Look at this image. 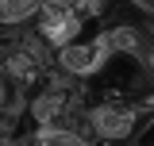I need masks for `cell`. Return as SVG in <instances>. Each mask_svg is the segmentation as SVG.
<instances>
[{
    "instance_id": "cell-1",
    "label": "cell",
    "mask_w": 154,
    "mask_h": 146,
    "mask_svg": "<svg viewBox=\"0 0 154 146\" xmlns=\"http://www.w3.org/2000/svg\"><path fill=\"white\" fill-rule=\"evenodd\" d=\"M85 123H89V135L100 138V142H123L139 127V111H135V104H123V100L108 96L93 108H85Z\"/></svg>"
},
{
    "instance_id": "cell-2",
    "label": "cell",
    "mask_w": 154,
    "mask_h": 146,
    "mask_svg": "<svg viewBox=\"0 0 154 146\" xmlns=\"http://www.w3.org/2000/svg\"><path fill=\"white\" fill-rule=\"evenodd\" d=\"M31 23H35V31L50 46H66V42H73L77 35H81V27H85V16L81 12H73L66 0H42L38 4V12L31 16Z\"/></svg>"
},
{
    "instance_id": "cell-3",
    "label": "cell",
    "mask_w": 154,
    "mask_h": 146,
    "mask_svg": "<svg viewBox=\"0 0 154 146\" xmlns=\"http://www.w3.org/2000/svg\"><path fill=\"white\" fill-rule=\"evenodd\" d=\"M108 46H104V38H73V42H66V46H58L54 50V65L66 77H93V73L104 69V62H108Z\"/></svg>"
},
{
    "instance_id": "cell-4",
    "label": "cell",
    "mask_w": 154,
    "mask_h": 146,
    "mask_svg": "<svg viewBox=\"0 0 154 146\" xmlns=\"http://www.w3.org/2000/svg\"><path fill=\"white\" fill-rule=\"evenodd\" d=\"M77 104V85L73 77H66V81H58V85H42V89L31 96V104H27V115L35 119V127H58Z\"/></svg>"
},
{
    "instance_id": "cell-5",
    "label": "cell",
    "mask_w": 154,
    "mask_h": 146,
    "mask_svg": "<svg viewBox=\"0 0 154 146\" xmlns=\"http://www.w3.org/2000/svg\"><path fill=\"white\" fill-rule=\"evenodd\" d=\"M23 146H96V138L58 123V127H35V135L23 138Z\"/></svg>"
},
{
    "instance_id": "cell-6",
    "label": "cell",
    "mask_w": 154,
    "mask_h": 146,
    "mask_svg": "<svg viewBox=\"0 0 154 146\" xmlns=\"http://www.w3.org/2000/svg\"><path fill=\"white\" fill-rule=\"evenodd\" d=\"M16 50H19V54H27L35 65H42V69H50V65H54V46H50L42 35H38L35 27H31V31H23V27H19Z\"/></svg>"
},
{
    "instance_id": "cell-7",
    "label": "cell",
    "mask_w": 154,
    "mask_h": 146,
    "mask_svg": "<svg viewBox=\"0 0 154 146\" xmlns=\"http://www.w3.org/2000/svg\"><path fill=\"white\" fill-rule=\"evenodd\" d=\"M100 38H104L108 54H139V27L131 23H112Z\"/></svg>"
},
{
    "instance_id": "cell-8",
    "label": "cell",
    "mask_w": 154,
    "mask_h": 146,
    "mask_svg": "<svg viewBox=\"0 0 154 146\" xmlns=\"http://www.w3.org/2000/svg\"><path fill=\"white\" fill-rule=\"evenodd\" d=\"M146 69H150V77H154V50H146Z\"/></svg>"
}]
</instances>
